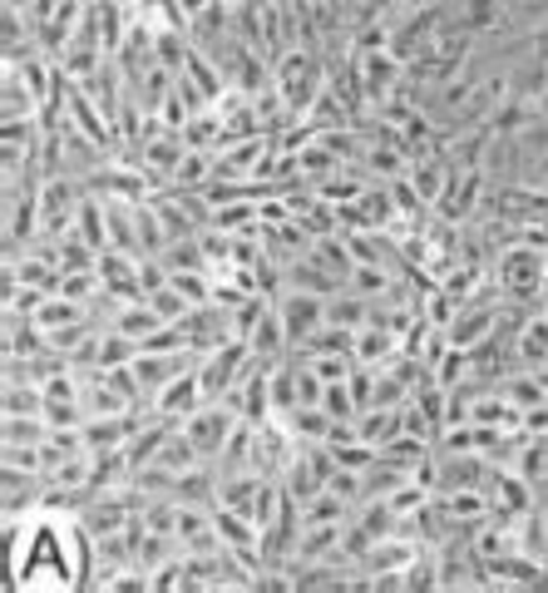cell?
<instances>
[{
    "label": "cell",
    "instance_id": "cell-11",
    "mask_svg": "<svg viewBox=\"0 0 548 593\" xmlns=\"http://www.w3.org/2000/svg\"><path fill=\"white\" fill-rule=\"evenodd\" d=\"M139 262H144V258H134V252L104 248V252H99V268H95V272H99V287L114 292L119 302H139V297H144Z\"/></svg>",
    "mask_w": 548,
    "mask_h": 593
},
{
    "label": "cell",
    "instance_id": "cell-31",
    "mask_svg": "<svg viewBox=\"0 0 548 593\" xmlns=\"http://www.w3.org/2000/svg\"><path fill=\"white\" fill-rule=\"evenodd\" d=\"M287 425L297 431V441H332V416H326L322 406H297L287 416Z\"/></svg>",
    "mask_w": 548,
    "mask_h": 593
},
{
    "label": "cell",
    "instance_id": "cell-1",
    "mask_svg": "<svg viewBox=\"0 0 548 593\" xmlns=\"http://www.w3.org/2000/svg\"><path fill=\"white\" fill-rule=\"evenodd\" d=\"M5 540H11V593L95 589V534L79 515L35 509L30 519H5Z\"/></svg>",
    "mask_w": 548,
    "mask_h": 593
},
{
    "label": "cell",
    "instance_id": "cell-29",
    "mask_svg": "<svg viewBox=\"0 0 548 593\" xmlns=\"http://www.w3.org/2000/svg\"><path fill=\"white\" fill-rule=\"evenodd\" d=\"M297 159H301V178H307V184H322V178H332L336 169H346L322 139H312L307 149H297Z\"/></svg>",
    "mask_w": 548,
    "mask_h": 593
},
{
    "label": "cell",
    "instance_id": "cell-38",
    "mask_svg": "<svg viewBox=\"0 0 548 593\" xmlns=\"http://www.w3.org/2000/svg\"><path fill=\"white\" fill-rule=\"evenodd\" d=\"M544 272H548V248H544Z\"/></svg>",
    "mask_w": 548,
    "mask_h": 593
},
{
    "label": "cell",
    "instance_id": "cell-34",
    "mask_svg": "<svg viewBox=\"0 0 548 593\" xmlns=\"http://www.w3.org/2000/svg\"><path fill=\"white\" fill-rule=\"evenodd\" d=\"M435 381H440L445 391L460 386V381H470V346H445V356L435 361Z\"/></svg>",
    "mask_w": 548,
    "mask_h": 593
},
{
    "label": "cell",
    "instance_id": "cell-23",
    "mask_svg": "<svg viewBox=\"0 0 548 593\" xmlns=\"http://www.w3.org/2000/svg\"><path fill=\"white\" fill-rule=\"evenodd\" d=\"M75 233L85 237L89 248H114V243H109V208H104V198H95L89 194L85 203H79V218H75Z\"/></svg>",
    "mask_w": 548,
    "mask_h": 593
},
{
    "label": "cell",
    "instance_id": "cell-16",
    "mask_svg": "<svg viewBox=\"0 0 548 593\" xmlns=\"http://www.w3.org/2000/svg\"><path fill=\"white\" fill-rule=\"evenodd\" d=\"M499 391L509 396V406L524 416V410H534V406H544L548 400V386H544V376H538L534 367H514L505 381H499Z\"/></svg>",
    "mask_w": 548,
    "mask_h": 593
},
{
    "label": "cell",
    "instance_id": "cell-28",
    "mask_svg": "<svg viewBox=\"0 0 548 593\" xmlns=\"http://www.w3.org/2000/svg\"><path fill=\"white\" fill-rule=\"evenodd\" d=\"M351 509L356 505H346L336 490H322V495H312L307 505H301V519H307V524H346Z\"/></svg>",
    "mask_w": 548,
    "mask_h": 593
},
{
    "label": "cell",
    "instance_id": "cell-6",
    "mask_svg": "<svg viewBox=\"0 0 548 593\" xmlns=\"http://www.w3.org/2000/svg\"><path fill=\"white\" fill-rule=\"evenodd\" d=\"M484 495H489V519H499V524H514L519 515L538 509L534 480H528V474H519V470H509V465H495V474H489Z\"/></svg>",
    "mask_w": 548,
    "mask_h": 593
},
{
    "label": "cell",
    "instance_id": "cell-37",
    "mask_svg": "<svg viewBox=\"0 0 548 593\" xmlns=\"http://www.w3.org/2000/svg\"><path fill=\"white\" fill-rule=\"evenodd\" d=\"M60 292L75 297L79 307H89V297L99 292V272H60Z\"/></svg>",
    "mask_w": 548,
    "mask_h": 593
},
{
    "label": "cell",
    "instance_id": "cell-10",
    "mask_svg": "<svg viewBox=\"0 0 548 593\" xmlns=\"http://www.w3.org/2000/svg\"><path fill=\"white\" fill-rule=\"evenodd\" d=\"M198 406H208L203 381H198V371H183V376H173L169 386L149 400V416H163V421H188Z\"/></svg>",
    "mask_w": 548,
    "mask_h": 593
},
{
    "label": "cell",
    "instance_id": "cell-13",
    "mask_svg": "<svg viewBox=\"0 0 548 593\" xmlns=\"http://www.w3.org/2000/svg\"><path fill=\"white\" fill-rule=\"evenodd\" d=\"M40 114V99L25 85V75L15 65L0 70V119H35Z\"/></svg>",
    "mask_w": 548,
    "mask_h": 593
},
{
    "label": "cell",
    "instance_id": "cell-9",
    "mask_svg": "<svg viewBox=\"0 0 548 593\" xmlns=\"http://www.w3.org/2000/svg\"><path fill=\"white\" fill-rule=\"evenodd\" d=\"M183 153H188V139H183L178 129H159L149 144H144L139 153H134V159L144 163V173H149V178H153V194L173 184V173H178Z\"/></svg>",
    "mask_w": 548,
    "mask_h": 593
},
{
    "label": "cell",
    "instance_id": "cell-35",
    "mask_svg": "<svg viewBox=\"0 0 548 593\" xmlns=\"http://www.w3.org/2000/svg\"><path fill=\"white\" fill-rule=\"evenodd\" d=\"M322 410L332 416V421H356V416H361V400H356L351 381H332L326 396H322Z\"/></svg>",
    "mask_w": 548,
    "mask_h": 593
},
{
    "label": "cell",
    "instance_id": "cell-27",
    "mask_svg": "<svg viewBox=\"0 0 548 593\" xmlns=\"http://www.w3.org/2000/svg\"><path fill=\"white\" fill-rule=\"evenodd\" d=\"M213 169H217V153L208 149H188L178 163V173H173V188H208L213 184Z\"/></svg>",
    "mask_w": 548,
    "mask_h": 593
},
{
    "label": "cell",
    "instance_id": "cell-30",
    "mask_svg": "<svg viewBox=\"0 0 548 593\" xmlns=\"http://www.w3.org/2000/svg\"><path fill=\"white\" fill-rule=\"evenodd\" d=\"M15 272H21V282L25 287H35V292H60V268L45 262V258H35V252H21V258H15Z\"/></svg>",
    "mask_w": 548,
    "mask_h": 593
},
{
    "label": "cell",
    "instance_id": "cell-14",
    "mask_svg": "<svg viewBox=\"0 0 548 593\" xmlns=\"http://www.w3.org/2000/svg\"><path fill=\"white\" fill-rule=\"evenodd\" d=\"M400 356V336L386 332V326H371L365 322L361 332H356V367H390Z\"/></svg>",
    "mask_w": 548,
    "mask_h": 593
},
{
    "label": "cell",
    "instance_id": "cell-4",
    "mask_svg": "<svg viewBox=\"0 0 548 593\" xmlns=\"http://www.w3.org/2000/svg\"><path fill=\"white\" fill-rule=\"evenodd\" d=\"M85 198H89V188H85V178H75V173H54V178H45L40 184V233L45 237H70Z\"/></svg>",
    "mask_w": 548,
    "mask_h": 593
},
{
    "label": "cell",
    "instance_id": "cell-7",
    "mask_svg": "<svg viewBox=\"0 0 548 593\" xmlns=\"http://www.w3.org/2000/svg\"><path fill=\"white\" fill-rule=\"evenodd\" d=\"M484 194H489V173L484 169H450V184H445L440 203H435V213L445 218V223H474L484 208Z\"/></svg>",
    "mask_w": 548,
    "mask_h": 593
},
{
    "label": "cell",
    "instance_id": "cell-3",
    "mask_svg": "<svg viewBox=\"0 0 548 593\" xmlns=\"http://www.w3.org/2000/svg\"><path fill=\"white\" fill-rule=\"evenodd\" d=\"M489 272H495V282L505 287L509 302L538 307V292H544V282H548V272H544V248H528V243H509V248L495 252Z\"/></svg>",
    "mask_w": 548,
    "mask_h": 593
},
{
    "label": "cell",
    "instance_id": "cell-21",
    "mask_svg": "<svg viewBox=\"0 0 548 593\" xmlns=\"http://www.w3.org/2000/svg\"><path fill=\"white\" fill-rule=\"evenodd\" d=\"M514 351H519V367H544V361H548V312H538V307L528 312Z\"/></svg>",
    "mask_w": 548,
    "mask_h": 593
},
{
    "label": "cell",
    "instance_id": "cell-25",
    "mask_svg": "<svg viewBox=\"0 0 548 593\" xmlns=\"http://www.w3.org/2000/svg\"><path fill=\"white\" fill-rule=\"evenodd\" d=\"M183 139H188V149L217 153L223 149V114H217V109H198V114L183 124Z\"/></svg>",
    "mask_w": 548,
    "mask_h": 593
},
{
    "label": "cell",
    "instance_id": "cell-22",
    "mask_svg": "<svg viewBox=\"0 0 548 593\" xmlns=\"http://www.w3.org/2000/svg\"><path fill=\"white\" fill-rule=\"evenodd\" d=\"M312 262H322L326 272H336V277H351V268H356V258H351V248H346V233H322V237H312Z\"/></svg>",
    "mask_w": 548,
    "mask_h": 593
},
{
    "label": "cell",
    "instance_id": "cell-12",
    "mask_svg": "<svg viewBox=\"0 0 548 593\" xmlns=\"http://www.w3.org/2000/svg\"><path fill=\"white\" fill-rule=\"evenodd\" d=\"M248 346H252V356H258L262 367H277V361H287L291 356V342H287V326H282L277 302L262 312V322H258V332L248 336Z\"/></svg>",
    "mask_w": 548,
    "mask_h": 593
},
{
    "label": "cell",
    "instance_id": "cell-20",
    "mask_svg": "<svg viewBox=\"0 0 548 593\" xmlns=\"http://www.w3.org/2000/svg\"><path fill=\"white\" fill-rule=\"evenodd\" d=\"M114 326H119V332H124V336H134V342L144 346L153 332H159V326H169V322H163V317L153 312V302H149V297H139V302H124V307H119Z\"/></svg>",
    "mask_w": 548,
    "mask_h": 593
},
{
    "label": "cell",
    "instance_id": "cell-19",
    "mask_svg": "<svg viewBox=\"0 0 548 593\" xmlns=\"http://www.w3.org/2000/svg\"><path fill=\"white\" fill-rule=\"evenodd\" d=\"M326 322H332V326H346V332H361V326L371 322V297H361V292L341 287L336 297H326Z\"/></svg>",
    "mask_w": 548,
    "mask_h": 593
},
{
    "label": "cell",
    "instance_id": "cell-17",
    "mask_svg": "<svg viewBox=\"0 0 548 593\" xmlns=\"http://www.w3.org/2000/svg\"><path fill=\"white\" fill-rule=\"evenodd\" d=\"M35 326H40L45 336H54V332H65V326H75V322H85V307L75 302V297H65V292H50V297H45L40 307H35Z\"/></svg>",
    "mask_w": 548,
    "mask_h": 593
},
{
    "label": "cell",
    "instance_id": "cell-18",
    "mask_svg": "<svg viewBox=\"0 0 548 593\" xmlns=\"http://www.w3.org/2000/svg\"><path fill=\"white\" fill-rule=\"evenodd\" d=\"M0 416H45L40 381H0Z\"/></svg>",
    "mask_w": 548,
    "mask_h": 593
},
{
    "label": "cell",
    "instance_id": "cell-32",
    "mask_svg": "<svg viewBox=\"0 0 548 593\" xmlns=\"http://www.w3.org/2000/svg\"><path fill=\"white\" fill-rule=\"evenodd\" d=\"M163 268L169 272H208V252L198 237H178V243H169V252H163Z\"/></svg>",
    "mask_w": 548,
    "mask_h": 593
},
{
    "label": "cell",
    "instance_id": "cell-36",
    "mask_svg": "<svg viewBox=\"0 0 548 593\" xmlns=\"http://www.w3.org/2000/svg\"><path fill=\"white\" fill-rule=\"evenodd\" d=\"M149 302H153V312H159L163 322H183V317L194 312V302H188V297H183L173 282H163L159 292H149Z\"/></svg>",
    "mask_w": 548,
    "mask_h": 593
},
{
    "label": "cell",
    "instance_id": "cell-15",
    "mask_svg": "<svg viewBox=\"0 0 548 593\" xmlns=\"http://www.w3.org/2000/svg\"><path fill=\"white\" fill-rule=\"evenodd\" d=\"M262 243H267V258L287 268L291 258H301V252L312 248V233H307L297 218H287V223H277V227H262Z\"/></svg>",
    "mask_w": 548,
    "mask_h": 593
},
{
    "label": "cell",
    "instance_id": "cell-5",
    "mask_svg": "<svg viewBox=\"0 0 548 593\" xmlns=\"http://www.w3.org/2000/svg\"><path fill=\"white\" fill-rule=\"evenodd\" d=\"M237 410H227L223 400H208V406H198L188 421H183V435L194 441V450H198V460L203 465H217V455H223V445H227V435L237 431Z\"/></svg>",
    "mask_w": 548,
    "mask_h": 593
},
{
    "label": "cell",
    "instance_id": "cell-24",
    "mask_svg": "<svg viewBox=\"0 0 548 593\" xmlns=\"http://www.w3.org/2000/svg\"><path fill=\"white\" fill-rule=\"evenodd\" d=\"M346 287L361 292V297H371V302H381V297L396 287V272H390L386 262H356L351 277H346Z\"/></svg>",
    "mask_w": 548,
    "mask_h": 593
},
{
    "label": "cell",
    "instance_id": "cell-26",
    "mask_svg": "<svg viewBox=\"0 0 548 593\" xmlns=\"http://www.w3.org/2000/svg\"><path fill=\"white\" fill-rule=\"evenodd\" d=\"M50 421L45 416H0V445H45Z\"/></svg>",
    "mask_w": 548,
    "mask_h": 593
},
{
    "label": "cell",
    "instance_id": "cell-2",
    "mask_svg": "<svg viewBox=\"0 0 548 593\" xmlns=\"http://www.w3.org/2000/svg\"><path fill=\"white\" fill-rule=\"evenodd\" d=\"M272 85H277V95L287 99V109L291 114H312V104L322 99V89H326V60L316 50H287L272 65Z\"/></svg>",
    "mask_w": 548,
    "mask_h": 593
},
{
    "label": "cell",
    "instance_id": "cell-8",
    "mask_svg": "<svg viewBox=\"0 0 548 593\" xmlns=\"http://www.w3.org/2000/svg\"><path fill=\"white\" fill-rule=\"evenodd\" d=\"M277 312H282V326H287L291 351H301V346H307V342H312V336L326 326V297L287 287V292L277 297Z\"/></svg>",
    "mask_w": 548,
    "mask_h": 593
},
{
    "label": "cell",
    "instance_id": "cell-33",
    "mask_svg": "<svg viewBox=\"0 0 548 593\" xmlns=\"http://www.w3.org/2000/svg\"><path fill=\"white\" fill-rule=\"evenodd\" d=\"M326 445H332V455H336V465H341V470H365V465H371V460H376V445H365L361 441V435H341V441H326Z\"/></svg>",
    "mask_w": 548,
    "mask_h": 593
}]
</instances>
